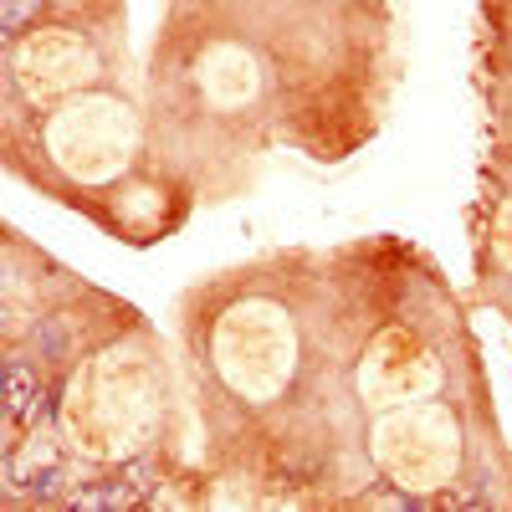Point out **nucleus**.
Returning <instances> with one entry per match:
<instances>
[{
    "mask_svg": "<svg viewBox=\"0 0 512 512\" xmlns=\"http://www.w3.org/2000/svg\"><path fill=\"white\" fill-rule=\"evenodd\" d=\"M41 415V379L31 364L6 359V420H36Z\"/></svg>",
    "mask_w": 512,
    "mask_h": 512,
    "instance_id": "nucleus-1",
    "label": "nucleus"
},
{
    "mask_svg": "<svg viewBox=\"0 0 512 512\" xmlns=\"http://www.w3.org/2000/svg\"><path fill=\"white\" fill-rule=\"evenodd\" d=\"M67 502L82 507V512H98V507H134V502H144V497L128 487V477H118V482H108V487H82V492H72Z\"/></svg>",
    "mask_w": 512,
    "mask_h": 512,
    "instance_id": "nucleus-2",
    "label": "nucleus"
},
{
    "mask_svg": "<svg viewBox=\"0 0 512 512\" xmlns=\"http://www.w3.org/2000/svg\"><path fill=\"white\" fill-rule=\"evenodd\" d=\"M31 497L36 502H47V497H62V487H67V472H62V461H47L41 472H31Z\"/></svg>",
    "mask_w": 512,
    "mask_h": 512,
    "instance_id": "nucleus-3",
    "label": "nucleus"
},
{
    "mask_svg": "<svg viewBox=\"0 0 512 512\" xmlns=\"http://www.w3.org/2000/svg\"><path fill=\"white\" fill-rule=\"evenodd\" d=\"M123 477H128V487H134L139 497H154V487H159V466H154L149 456H139V461H128V466H123Z\"/></svg>",
    "mask_w": 512,
    "mask_h": 512,
    "instance_id": "nucleus-4",
    "label": "nucleus"
},
{
    "mask_svg": "<svg viewBox=\"0 0 512 512\" xmlns=\"http://www.w3.org/2000/svg\"><path fill=\"white\" fill-rule=\"evenodd\" d=\"M36 11H41V0H6V16H0L6 36H16V31H21V21H26V16H36Z\"/></svg>",
    "mask_w": 512,
    "mask_h": 512,
    "instance_id": "nucleus-5",
    "label": "nucleus"
},
{
    "mask_svg": "<svg viewBox=\"0 0 512 512\" xmlns=\"http://www.w3.org/2000/svg\"><path fill=\"white\" fill-rule=\"evenodd\" d=\"M369 507H400V512H410V507H420V502H410V497H400V492H379V497H369Z\"/></svg>",
    "mask_w": 512,
    "mask_h": 512,
    "instance_id": "nucleus-6",
    "label": "nucleus"
}]
</instances>
